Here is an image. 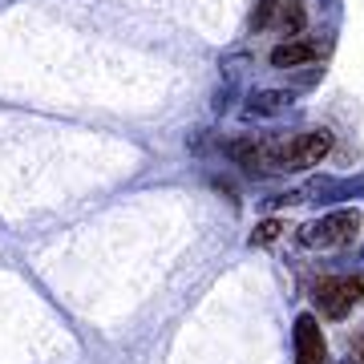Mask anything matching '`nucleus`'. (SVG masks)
<instances>
[{
    "label": "nucleus",
    "instance_id": "1",
    "mask_svg": "<svg viewBox=\"0 0 364 364\" xmlns=\"http://www.w3.org/2000/svg\"><path fill=\"white\" fill-rule=\"evenodd\" d=\"M332 150V134L328 130H308V134H243L227 142V154L239 166L255 170V174H287V170H308L324 162Z\"/></svg>",
    "mask_w": 364,
    "mask_h": 364
},
{
    "label": "nucleus",
    "instance_id": "5",
    "mask_svg": "<svg viewBox=\"0 0 364 364\" xmlns=\"http://www.w3.org/2000/svg\"><path fill=\"white\" fill-rule=\"evenodd\" d=\"M328 49H332L328 41H279L272 49V65L291 69V65H308V61H324Z\"/></svg>",
    "mask_w": 364,
    "mask_h": 364
},
{
    "label": "nucleus",
    "instance_id": "8",
    "mask_svg": "<svg viewBox=\"0 0 364 364\" xmlns=\"http://www.w3.org/2000/svg\"><path fill=\"white\" fill-rule=\"evenodd\" d=\"M275 16V0H255V13H251V28H267Z\"/></svg>",
    "mask_w": 364,
    "mask_h": 364
},
{
    "label": "nucleus",
    "instance_id": "7",
    "mask_svg": "<svg viewBox=\"0 0 364 364\" xmlns=\"http://www.w3.org/2000/svg\"><path fill=\"white\" fill-rule=\"evenodd\" d=\"M284 102H291L287 93H255L251 97V114H275Z\"/></svg>",
    "mask_w": 364,
    "mask_h": 364
},
{
    "label": "nucleus",
    "instance_id": "9",
    "mask_svg": "<svg viewBox=\"0 0 364 364\" xmlns=\"http://www.w3.org/2000/svg\"><path fill=\"white\" fill-rule=\"evenodd\" d=\"M284 28L287 33H299V28H304V4H299V0L284 4Z\"/></svg>",
    "mask_w": 364,
    "mask_h": 364
},
{
    "label": "nucleus",
    "instance_id": "10",
    "mask_svg": "<svg viewBox=\"0 0 364 364\" xmlns=\"http://www.w3.org/2000/svg\"><path fill=\"white\" fill-rule=\"evenodd\" d=\"M352 352H356V360L364 364V328L356 332V340H352Z\"/></svg>",
    "mask_w": 364,
    "mask_h": 364
},
{
    "label": "nucleus",
    "instance_id": "4",
    "mask_svg": "<svg viewBox=\"0 0 364 364\" xmlns=\"http://www.w3.org/2000/svg\"><path fill=\"white\" fill-rule=\"evenodd\" d=\"M296 364H332L328 360V340L316 316H299L296 320Z\"/></svg>",
    "mask_w": 364,
    "mask_h": 364
},
{
    "label": "nucleus",
    "instance_id": "2",
    "mask_svg": "<svg viewBox=\"0 0 364 364\" xmlns=\"http://www.w3.org/2000/svg\"><path fill=\"white\" fill-rule=\"evenodd\" d=\"M356 235H360V210H332L324 219L299 227V243L316 251H336L356 243Z\"/></svg>",
    "mask_w": 364,
    "mask_h": 364
},
{
    "label": "nucleus",
    "instance_id": "3",
    "mask_svg": "<svg viewBox=\"0 0 364 364\" xmlns=\"http://www.w3.org/2000/svg\"><path fill=\"white\" fill-rule=\"evenodd\" d=\"M312 299L328 320H344L356 304H364V275H324L316 279Z\"/></svg>",
    "mask_w": 364,
    "mask_h": 364
},
{
    "label": "nucleus",
    "instance_id": "6",
    "mask_svg": "<svg viewBox=\"0 0 364 364\" xmlns=\"http://www.w3.org/2000/svg\"><path fill=\"white\" fill-rule=\"evenodd\" d=\"M279 235H284V223H279V219H267V223H259V227H255L251 243H255V247H272Z\"/></svg>",
    "mask_w": 364,
    "mask_h": 364
}]
</instances>
